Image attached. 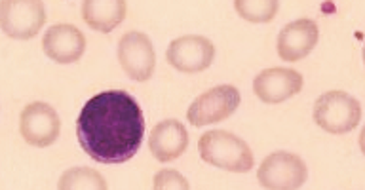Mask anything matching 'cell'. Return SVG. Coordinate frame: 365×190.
<instances>
[{
  "instance_id": "cell-1",
  "label": "cell",
  "mask_w": 365,
  "mask_h": 190,
  "mask_svg": "<svg viewBox=\"0 0 365 190\" xmlns=\"http://www.w3.org/2000/svg\"><path fill=\"white\" fill-rule=\"evenodd\" d=\"M76 135L97 164H124L141 149L145 116L133 95L108 90L93 95L76 118Z\"/></svg>"
},
{
  "instance_id": "cell-2",
  "label": "cell",
  "mask_w": 365,
  "mask_h": 190,
  "mask_svg": "<svg viewBox=\"0 0 365 190\" xmlns=\"http://www.w3.org/2000/svg\"><path fill=\"white\" fill-rule=\"evenodd\" d=\"M198 150L202 160L227 171L245 173L253 167V152L247 143L222 130L204 133L200 137Z\"/></svg>"
},
{
  "instance_id": "cell-3",
  "label": "cell",
  "mask_w": 365,
  "mask_h": 190,
  "mask_svg": "<svg viewBox=\"0 0 365 190\" xmlns=\"http://www.w3.org/2000/svg\"><path fill=\"white\" fill-rule=\"evenodd\" d=\"M361 105L346 92H327L314 105V122L329 133H348L359 124Z\"/></svg>"
},
{
  "instance_id": "cell-4",
  "label": "cell",
  "mask_w": 365,
  "mask_h": 190,
  "mask_svg": "<svg viewBox=\"0 0 365 190\" xmlns=\"http://www.w3.org/2000/svg\"><path fill=\"white\" fill-rule=\"evenodd\" d=\"M0 23L2 31L10 38L29 41L38 35L46 23L44 4L38 0H6L0 6Z\"/></svg>"
},
{
  "instance_id": "cell-5",
  "label": "cell",
  "mask_w": 365,
  "mask_h": 190,
  "mask_svg": "<svg viewBox=\"0 0 365 190\" xmlns=\"http://www.w3.org/2000/svg\"><path fill=\"white\" fill-rule=\"evenodd\" d=\"M240 107V92L234 86H217L202 93L188 107L187 118L192 126H211L227 120Z\"/></svg>"
},
{
  "instance_id": "cell-6",
  "label": "cell",
  "mask_w": 365,
  "mask_h": 190,
  "mask_svg": "<svg viewBox=\"0 0 365 190\" xmlns=\"http://www.w3.org/2000/svg\"><path fill=\"white\" fill-rule=\"evenodd\" d=\"M307 177V164L291 152H272L257 171V179L264 189H299Z\"/></svg>"
},
{
  "instance_id": "cell-7",
  "label": "cell",
  "mask_w": 365,
  "mask_h": 190,
  "mask_svg": "<svg viewBox=\"0 0 365 190\" xmlns=\"http://www.w3.org/2000/svg\"><path fill=\"white\" fill-rule=\"evenodd\" d=\"M118 61L131 80H148L156 65V53L150 38L139 31L125 33L118 42Z\"/></svg>"
},
{
  "instance_id": "cell-8",
  "label": "cell",
  "mask_w": 365,
  "mask_h": 190,
  "mask_svg": "<svg viewBox=\"0 0 365 190\" xmlns=\"http://www.w3.org/2000/svg\"><path fill=\"white\" fill-rule=\"evenodd\" d=\"M59 130H61V120L51 105L36 101L23 109L19 118V132L29 144L38 149L50 147L59 137Z\"/></svg>"
},
{
  "instance_id": "cell-9",
  "label": "cell",
  "mask_w": 365,
  "mask_h": 190,
  "mask_svg": "<svg viewBox=\"0 0 365 190\" xmlns=\"http://www.w3.org/2000/svg\"><path fill=\"white\" fill-rule=\"evenodd\" d=\"M168 63L181 73H202L215 58V46L205 36L187 35L175 38L168 48Z\"/></svg>"
},
{
  "instance_id": "cell-10",
  "label": "cell",
  "mask_w": 365,
  "mask_h": 190,
  "mask_svg": "<svg viewBox=\"0 0 365 190\" xmlns=\"http://www.w3.org/2000/svg\"><path fill=\"white\" fill-rule=\"evenodd\" d=\"M302 90V76L293 69H264L253 80V92L262 103H282Z\"/></svg>"
},
{
  "instance_id": "cell-11",
  "label": "cell",
  "mask_w": 365,
  "mask_h": 190,
  "mask_svg": "<svg viewBox=\"0 0 365 190\" xmlns=\"http://www.w3.org/2000/svg\"><path fill=\"white\" fill-rule=\"evenodd\" d=\"M318 36V25L312 19H297L287 23L278 36L279 58L289 63L301 61L316 48Z\"/></svg>"
},
{
  "instance_id": "cell-12",
  "label": "cell",
  "mask_w": 365,
  "mask_h": 190,
  "mask_svg": "<svg viewBox=\"0 0 365 190\" xmlns=\"http://www.w3.org/2000/svg\"><path fill=\"white\" fill-rule=\"evenodd\" d=\"M42 48L50 59L61 65H68L82 58L86 50V38L74 25H53L46 31L44 38H42Z\"/></svg>"
},
{
  "instance_id": "cell-13",
  "label": "cell",
  "mask_w": 365,
  "mask_h": 190,
  "mask_svg": "<svg viewBox=\"0 0 365 190\" xmlns=\"http://www.w3.org/2000/svg\"><path fill=\"white\" fill-rule=\"evenodd\" d=\"M148 147L158 162L177 160L188 147L187 127L173 118L158 122L150 132Z\"/></svg>"
},
{
  "instance_id": "cell-14",
  "label": "cell",
  "mask_w": 365,
  "mask_h": 190,
  "mask_svg": "<svg viewBox=\"0 0 365 190\" xmlns=\"http://www.w3.org/2000/svg\"><path fill=\"white\" fill-rule=\"evenodd\" d=\"M128 2L124 0H86L82 2V18L91 29L110 33L125 18Z\"/></svg>"
},
{
  "instance_id": "cell-15",
  "label": "cell",
  "mask_w": 365,
  "mask_h": 190,
  "mask_svg": "<svg viewBox=\"0 0 365 190\" xmlns=\"http://www.w3.org/2000/svg\"><path fill=\"white\" fill-rule=\"evenodd\" d=\"M236 12L251 23H270L278 14V0H236Z\"/></svg>"
},
{
  "instance_id": "cell-16",
  "label": "cell",
  "mask_w": 365,
  "mask_h": 190,
  "mask_svg": "<svg viewBox=\"0 0 365 190\" xmlns=\"http://www.w3.org/2000/svg\"><path fill=\"white\" fill-rule=\"evenodd\" d=\"M59 190L68 189H107V181L90 167H71L59 179Z\"/></svg>"
},
{
  "instance_id": "cell-17",
  "label": "cell",
  "mask_w": 365,
  "mask_h": 190,
  "mask_svg": "<svg viewBox=\"0 0 365 190\" xmlns=\"http://www.w3.org/2000/svg\"><path fill=\"white\" fill-rule=\"evenodd\" d=\"M156 190H164V189H179V190H187L190 189L188 186V181L182 175L175 171V169H162V171L156 173L154 177V186Z\"/></svg>"
}]
</instances>
